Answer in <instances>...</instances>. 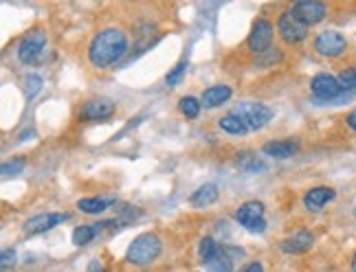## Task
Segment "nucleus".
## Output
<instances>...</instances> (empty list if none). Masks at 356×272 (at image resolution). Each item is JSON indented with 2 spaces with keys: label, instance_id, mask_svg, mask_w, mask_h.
Returning <instances> with one entry per match:
<instances>
[{
  "label": "nucleus",
  "instance_id": "1",
  "mask_svg": "<svg viewBox=\"0 0 356 272\" xmlns=\"http://www.w3.org/2000/svg\"><path fill=\"white\" fill-rule=\"evenodd\" d=\"M125 53H128V35L117 27L101 29L88 46V60L95 69L114 66Z\"/></svg>",
  "mask_w": 356,
  "mask_h": 272
},
{
  "label": "nucleus",
  "instance_id": "2",
  "mask_svg": "<svg viewBox=\"0 0 356 272\" xmlns=\"http://www.w3.org/2000/svg\"><path fill=\"white\" fill-rule=\"evenodd\" d=\"M161 253H163V242L157 233H141V235H136L130 242L125 259H128V264L132 266L145 268L150 264H154L161 257Z\"/></svg>",
  "mask_w": 356,
  "mask_h": 272
},
{
  "label": "nucleus",
  "instance_id": "3",
  "mask_svg": "<svg viewBox=\"0 0 356 272\" xmlns=\"http://www.w3.org/2000/svg\"><path fill=\"white\" fill-rule=\"evenodd\" d=\"M310 93L317 99V103H321V106H332V103H346V101H352L356 97V93H348V90L341 88L339 77L328 75V73H319V75L312 77Z\"/></svg>",
  "mask_w": 356,
  "mask_h": 272
},
{
  "label": "nucleus",
  "instance_id": "4",
  "mask_svg": "<svg viewBox=\"0 0 356 272\" xmlns=\"http://www.w3.org/2000/svg\"><path fill=\"white\" fill-rule=\"evenodd\" d=\"M231 114H235L238 119L249 127V132L251 129L266 127L273 119V110L258 101H240L238 106H233Z\"/></svg>",
  "mask_w": 356,
  "mask_h": 272
},
{
  "label": "nucleus",
  "instance_id": "5",
  "mask_svg": "<svg viewBox=\"0 0 356 272\" xmlns=\"http://www.w3.org/2000/svg\"><path fill=\"white\" fill-rule=\"evenodd\" d=\"M46 31L42 29H33L27 35L22 37L20 44H18V60L24 66H35L37 62H42L44 57V51H46Z\"/></svg>",
  "mask_w": 356,
  "mask_h": 272
},
{
  "label": "nucleus",
  "instance_id": "6",
  "mask_svg": "<svg viewBox=\"0 0 356 272\" xmlns=\"http://www.w3.org/2000/svg\"><path fill=\"white\" fill-rule=\"evenodd\" d=\"M308 24H303L292 11H282L277 18V33L286 44H301L308 37Z\"/></svg>",
  "mask_w": 356,
  "mask_h": 272
},
{
  "label": "nucleus",
  "instance_id": "7",
  "mask_svg": "<svg viewBox=\"0 0 356 272\" xmlns=\"http://www.w3.org/2000/svg\"><path fill=\"white\" fill-rule=\"evenodd\" d=\"M235 219L242 224L249 233H264L266 230V219H264V202L260 200H249L238 206Z\"/></svg>",
  "mask_w": 356,
  "mask_h": 272
},
{
  "label": "nucleus",
  "instance_id": "8",
  "mask_svg": "<svg viewBox=\"0 0 356 272\" xmlns=\"http://www.w3.org/2000/svg\"><path fill=\"white\" fill-rule=\"evenodd\" d=\"M314 51L321 57L337 60L341 55H346L348 40H346V35L339 33V31H321L319 35L314 37Z\"/></svg>",
  "mask_w": 356,
  "mask_h": 272
},
{
  "label": "nucleus",
  "instance_id": "9",
  "mask_svg": "<svg viewBox=\"0 0 356 272\" xmlns=\"http://www.w3.org/2000/svg\"><path fill=\"white\" fill-rule=\"evenodd\" d=\"M273 37H275V27L271 20L266 18H258L256 22H253L251 27V33L247 37V44L249 48L253 51V53H264V51L273 48Z\"/></svg>",
  "mask_w": 356,
  "mask_h": 272
},
{
  "label": "nucleus",
  "instance_id": "10",
  "mask_svg": "<svg viewBox=\"0 0 356 272\" xmlns=\"http://www.w3.org/2000/svg\"><path fill=\"white\" fill-rule=\"evenodd\" d=\"M117 106H114V101L108 99V97H93L88 99L82 110H80V119L82 121H106L114 114Z\"/></svg>",
  "mask_w": 356,
  "mask_h": 272
},
{
  "label": "nucleus",
  "instance_id": "11",
  "mask_svg": "<svg viewBox=\"0 0 356 272\" xmlns=\"http://www.w3.org/2000/svg\"><path fill=\"white\" fill-rule=\"evenodd\" d=\"M71 215L69 213H53V211H46V213H40V215H33L31 219H27L22 226V230L27 233V235H40V233H46L51 228H55L60 224H64Z\"/></svg>",
  "mask_w": 356,
  "mask_h": 272
},
{
  "label": "nucleus",
  "instance_id": "12",
  "mask_svg": "<svg viewBox=\"0 0 356 272\" xmlns=\"http://www.w3.org/2000/svg\"><path fill=\"white\" fill-rule=\"evenodd\" d=\"M290 11L295 14L303 24H308V27H312V24H319L323 22L328 9L323 3H319V0H299V3H295L290 7Z\"/></svg>",
  "mask_w": 356,
  "mask_h": 272
},
{
  "label": "nucleus",
  "instance_id": "13",
  "mask_svg": "<svg viewBox=\"0 0 356 272\" xmlns=\"http://www.w3.org/2000/svg\"><path fill=\"white\" fill-rule=\"evenodd\" d=\"M312 244H314L312 233L306 228H299L292 233V235H288L286 239H282L279 248H282V253H286V255H303L312 248Z\"/></svg>",
  "mask_w": 356,
  "mask_h": 272
},
{
  "label": "nucleus",
  "instance_id": "14",
  "mask_svg": "<svg viewBox=\"0 0 356 272\" xmlns=\"http://www.w3.org/2000/svg\"><path fill=\"white\" fill-rule=\"evenodd\" d=\"M262 152L266 154V156L271 158H277V161H286L290 156H295V154L299 152V140L297 138H279V140H269Z\"/></svg>",
  "mask_w": 356,
  "mask_h": 272
},
{
  "label": "nucleus",
  "instance_id": "15",
  "mask_svg": "<svg viewBox=\"0 0 356 272\" xmlns=\"http://www.w3.org/2000/svg\"><path fill=\"white\" fill-rule=\"evenodd\" d=\"M337 198V191L332 187H314L310 191H306V196H303V204H306V209L317 213L321 211L328 202H332Z\"/></svg>",
  "mask_w": 356,
  "mask_h": 272
},
{
  "label": "nucleus",
  "instance_id": "16",
  "mask_svg": "<svg viewBox=\"0 0 356 272\" xmlns=\"http://www.w3.org/2000/svg\"><path fill=\"white\" fill-rule=\"evenodd\" d=\"M231 95H233V90L229 88L226 84H215V86L207 88L205 93H202L200 103L205 108H218V106H222V103H226L229 99H231Z\"/></svg>",
  "mask_w": 356,
  "mask_h": 272
},
{
  "label": "nucleus",
  "instance_id": "17",
  "mask_svg": "<svg viewBox=\"0 0 356 272\" xmlns=\"http://www.w3.org/2000/svg\"><path fill=\"white\" fill-rule=\"evenodd\" d=\"M218 198H220V189H218V185L205 183V185L198 187V189L192 193V198H189V202H192V206H196V209H205V206L213 204Z\"/></svg>",
  "mask_w": 356,
  "mask_h": 272
},
{
  "label": "nucleus",
  "instance_id": "18",
  "mask_svg": "<svg viewBox=\"0 0 356 272\" xmlns=\"http://www.w3.org/2000/svg\"><path fill=\"white\" fill-rule=\"evenodd\" d=\"M202 266H205L209 272H231L233 270V257H231V253H229L226 246H220V251Z\"/></svg>",
  "mask_w": 356,
  "mask_h": 272
},
{
  "label": "nucleus",
  "instance_id": "19",
  "mask_svg": "<svg viewBox=\"0 0 356 272\" xmlns=\"http://www.w3.org/2000/svg\"><path fill=\"white\" fill-rule=\"evenodd\" d=\"M218 125H220V129L222 132H226V134H231V136H244L247 132H249V127L238 119L235 114H224L222 119L218 121Z\"/></svg>",
  "mask_w": 356,
  "mask_h": 272
},
{
  "label": "nucleus",
  "instance_id": "20",
  "mask_svg": "<svg viewBox=\"0 0 356 272\" xmlns=\"http://www.w3.org/2000/svg\"><path fill=\"white\" fill-rule=\"evenodd\" d=\"M110 204H112V200H110V198H84V200H80V202H78V209H80V211H84V213L95 215V213L106 211Z\"/></svg>",
  "mask_w": 356,
  "mask_h": 272
},
{
  "label": "nucleus",
  "instance_id": "21",
  "mask_svg": "<svg viewBox=\"0 0 356 272\" xmlns=\"http://www.w3.org/2000/svg\"><path fill=\"white\" fill-rule=\"evenodd\" d=\"M238 165H240V170H244V172H264L266 170V165L262 161H258L256 154H251V152L240 154Z\"/></svg>",
  "mask_w": 356,
  "mask_h": 272
},
{
  "label": "nucleus",
  "instance_id": "22",
  "mask_svg": "<svg viewBox=\"0 0 356 272\" xmlns=\"http://www.w3.org/2000/svg\"><path fill=\"white\" fill-rule=\"evenodd\" d=\"M218 251H220V244L215 242L213 237H202L200 244H198V257H200L202 264H207Z\"/></svg>",
  "mask_w": 356,
  "mask_h": 272
},
{
  "label": "nucleus",
  "instance_id": "23",
  "mask_svg": "<svg viewBox=\"0 0 356 272\" xmlns=\"http://www.w3.org/2000/svg\"><path fill=\"white\" fill-rule=\"evenodd\" d=\"M178 110H181L183 116H187V119H198V114L202 110V103L194 97H183L181 101H178Z\"/></svg>",
  "mask_w": 356,
  "mask_h": 272
},
{
  "label": "nucleus",
  "instance_id": "24",
  "mask_svg": "<svg viewBox=\"0 0 356 272\" xmlns=\"http://www.w3.org/2000/svg\"><path fill=\"white\" fill-rule=\"evenodd\" d=\"M97 237V233L93 226H78L73 230V244L78 246V248H82V246H86L88 242H93Z\"/></svg>",
  "mask_w": 356,
  "mask_h": 272
},
{
  "label": "nucleus",
  "instance_id": "25",
  "mask_svg": "<svg viewBox=\"0 0 356 272\" xmlns=\"http://www.w3.org/2000/svg\"><path fill=\"white\" fill-rule=\"evenodd\" d=\"M42 86H44V82H42L40 75L31 73V75L24 77V95H27V99H33L42 90Z\"/></svg>",
  "mask_w": 356,
  "mask_h": 272
},
{
  "label": "nucleus",
  "instance_id": "26",
  "mask_svg": "<svg viewBox=\"0 0 356 272\" xmlns=\"http://www.w3.org/2000/svg\"><path fill=\"white\" fill-rule=\"evenodd\" d=\"M24 167H27V163H24V158H11V161H7V163H3V167H0V174H3L5 178H9V176H18Z\"/></svg>",
  "mask_w": 356,
  "mask_h": 272
},
{
  "label": "nucleus",
  "instance_id": "27",
  "mask_svg": "<svg viewBox=\"0 0 356 272\" xmlns=\"http://www.w3.org/2000/svg\"><path fill=\"white\" fill-rule=\"evenodd\" d=\"M185 73H187V62L183 60V62H178L176 66L168 73V77H165V84H168V86L181 84V82H183V77H185Z\"/></svg>",
  "mask_w": 356,
  "mask_h": 272
},
{
  "label": "nucleus",
  "instance_id": "28",
  "mask_svg": "<svg viewBox=\"0 0 356 272\" xmlns=\"http://www.w3.org/2000/svg\"><path fill=\"white\" fill-rule=\"evenodd\" d=\"M339 84L348 93H356V69H346L339 75Z\"/></svg>",
  "mask_w": 356,
  "mask_h": 272
},
{
  "label": "nucleus",
  "instance_id": "29",
  "mask_svg": "<svg viewBox=\"0 0 356 272\" xmlns=\"http://www.w3.org/2000/svg\"><path fill=\"white\" fill-rule=\"evenodd\" d=\"M16 251L14 248H3V255H0V264H3V270L16 266Z\"/></svg>",
  "mask_w": 356,
  "mask_h": 272
},
{
  "label": "nucleus",
  "instance_id": "30",
  "mask_svg": "<svg viewBox=\"0 0 356 272\" xmlns=\"http://www.w3.org/2000/svg\"><path fill=\"white\" fill-rule=\"evenodd\" d=\"M240 272H264V266H262V262H249Z\"/></svg>",
  "mask_w": 356,
  "mask_h": 272
},
{
  "label": "nucleus",
  "instance_id": "31",
  "mask_svg": "<svg viewBox=\"0 0 356 272\" xmlns=\"http://www.w3.org/2000/svg\"><path fill=\"white\" fill-rule=\"evenodd\" d=\"M346 123H348L350 129H354V132H356V110H352V112L346 116Z\"/></svg>",
  "mask_w": 356,
  "mask_h": 272
},
{
  "label": "nucleus",
  "instance_id": "32",
  "mask_svg": "<svg viewBox=\"0 0 356 272\" xmlns=\"http://www.w3.org/2000/svg\"><path fill=\"white\" fill-rule=\"evenodd\" d=\"M88 272H106V268L101 266V262H91V266H88Z\"/></svg>",
  "mask_w": 356,
  "mask_h": 272
},
{
  "label": "nucleus",
  "instance_id": "33",
  "mask_svg": "<svg viewBox=\"0 0 356 272\" xmlns=\"http://www.w3.org/2000/svg\"><path fill=\"white\" fill-rule=\"evenodd\" d=\"M352 272H356V251H354V255H352Z\"/></svg>",
  "mask_w": 356,
  "mask_h": 272
}]
</instances>
